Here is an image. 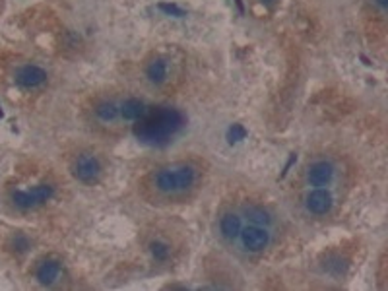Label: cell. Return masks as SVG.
<instances>
[{
  "label": "cell",
  "mask_w": 388,
  "mask_h": 291,
  "mask_svg": "<svg viewBox=\"0 0 388 291\" xmlns=\"http://www.w3.org/2000/svg\"><path fill=\"white\" fill-rule=\"evenodd\" d=\"M187 125V117L175 107H150L134 123V136L146 146H165Z\"/></svg>",
  "instance_id": "cell-1"
},
{
  "label": "cell",
  "mask_w": 388,
  "mask_h": 291,
  "mask_svg": "<svg viewBox=\"0 0 388 291\" xmlns=\"http://www.w3.org/2000/svg\"><path fill=\"white\" fill-rule=\"evenodd\" d=\"M198 169L187 161L165 165L151 177V189L155 194L165 198H179L196 189Z\"/></svg>",
  "instance_id": "cell-2"
},
{
  "label": "cell",
  "mask_w": 388,
  "mask_h": 291,
  "mask_svg": "<svg viewBox=\"0 0 388 291\" xmlns=\"http://www.w3.org/2000/svg\"><path fill=\"white\" fill-rule=\"evenodd\" d=\"M239 247L249 254H258L266 251L270 247V241H272V233L268 227L262 225H243L241 233H239Z\"/></svg>",
  "instance_id": "cell-3"
},
{
  "label": "cell",
  "mask_w": 388,
  "mask_h": 291,
  "mask_svg": "<svg viewBox=\"0 0 388 291\" xmlns=\"http://www.w3.org/2000/svg\"><path fill=\"white\" fill-rule=\"evenodd\" d=\"M103 173V167L101 161L97 159V155L93 153H82L78 155L72 163V175H74L80 183H86V185H93L97 183Z\"/></svg>",
  "instance_id": "cell-4"
},
{
  "label": "cell",
  "mask_w": 388,
  "mask_h": 291,
  "mask_svg": "<svg viewBox=\"0 0 388 291\" xmlns=\"http://www.w3.org/2000/svg\"><path fill=\"white\" fill-rule=\"evenodd\" d=\"M52 194H54V189L50 185H39L31 190H14L12 202L20 210H31V208H37L50 200Z\"/></svg>",
  "instance_id": "cell-5"
},
{
  "label": "cell",
  "mask_w": 388,
  "mask_h": 291,
  "mask_svg": "<svg viewBox=\"0 0 388 291\" xmlns=\"http://www.w3.org/2000/svg\"><path fill=\"white\" fill-rule=\"evenodd\" d=\"M305 177H307V183L314 189H326V187H330L334 183L336 169L330 161L320 159V161H314V163L309 165Z\"/></svg>",
  "instance_id": "cell-6"
},
{
  "label": "cell",
  "mask_w": 388,
  "mask_h": 291,
  "mask_svg": "<svg viewBox=\"0 0 388 291\" xmlns=\"http://www.w3.org/2000/svg\"><path fill=\"white\" fill-rule=\"evenodd\" d=\"M332 206H334L332 192L326 189H313L309 194H307V198H305V208H307L313 215L330 214Z\"/></svg>",
  "instance_id": "cell-7"
},
{
  "label": "cell",
  "mask_w": 388,
  "mask_h": 291,
  "mask_svg": "<svg viewBox=\"0 0 388 291\" xmlns=\"http://www.w3.org/2000/svg\"><path fill=\"white\" fill-rule=\"evenodd\" d=\"M14 80H16V84L22 86V88H37V86H43V84L47 82V72H45L41 66L25 64V66L16 70Z\"/></svg>",
  "instance_id": "cell-8"
},
{
  "label": "cell",
  "mask_w": 388,
  "mask_h": 291,
  "mask_svg": "<svg viewBox=\"0 0 388 291\" xmlns=\"http://www.w3.org/2000/svg\"><path fill=\"white\" fill-rule=\"evenodd\" d=\"M241 217L247 219L252 225H262V227H268L274 223V217L272 214L264 208V206H258V204H245L241 208Z\"/></svg>",
  "instance_id": "cell-9"
},
{
  "label": "cell",
  "mask_w": 388,
  "mask_h": 291,
  "mask_svg": "<svg viewBox=\"0 0 388 291\" xmlns=\"http://www.w3.org/2000/svg\"><path fill=\"white\" fill-rule=\"evenodd\" d=\"M243 225H245V223H243L241 214L227 212V214H224L219 217V235L226 241H229V243H233V241H237Z\"/></svg>",
  "instance_id": "cell-10"
},
{
  "label": "cell",
  "mask_w": 388,
  "mask_h": 291,
  "mask_svg": "<svg viewBox=\"0 0 388 291\" xmlns=\"http://www.w3.org/2000/svg\"><path fill=\"white\" fill-rule=\"evenodd\" d=\"M119 109H121V119H125L128 123H136V121H140L144 114L148 113L150 107L144 101L136 99V97H130L125 103H121Z\"/></svg>",
  "instance_id": "cell-11"
},
{
  "label": "cell",
  "mask_w": 388,
  "mask_h": 291,
  "mask_svg": "<svg viewBox=\"0 0 388 291\" xmlns=\"http://www.w3.org/2000/svg\"><path fill=\"white\" fill-rule=\"evenodd\" d=\"M37 281L41 285H52L57 279L61 278V262L57 260H45L37 268Z\"/></svg>",
  "instance_id": "cell-12"
},
{
  "label": "cell",
  "mask_w": 388,
  "mask_h": 291,
  "mask_svg": "<svg viewBox=\"0 0 388 291\" xmlns=\"http://www.w3.org/2000/svg\"><path fill=\"white\" fill-rule=\"evenodd\" d=\"M95 117L99 119L101 123H105V125H109V123H115L119 117H121V109H119V105L115 101H109V99H105V101H99L95 105Z\"/></svg>",
  "instance_id": "cell-13"
},
{
  "label": "cell",
  "mask_w": 388,
  "mask_h": 291,
  "mask_svg": "<svg viewBox=\"0 0 388 291\" xmlns=\"http://www.w3.org/2000/svg\"><path fill=\"white\" fill-rule=\"evenodd\" d=\"M167 72H169V66L163 59H153L146 66V78L150 80L151 84H163L167 80Z\"/></svg>",
  "instance_id": "cell-14"
},
{
  "label": "cell",
  "mask_w": 388,
  "mask_h": 291,
  "mask_svg": "<svg viewBox=\"0 0 388 291\" xmlns=\"http://www.w3.org/2000/svg\"><path fill=\"white\" fill-rule=\"evenodd\" d=\"M150 251H151V256H153L157 262H163V260H167V256H169V245L163 243V241H151Z\"/></svg>",
  "instance_id": "cell-15"
},
{
  "label": "cell",
  "mask_w": 388,
  "mask_h": 291,
  "mask_svg": "<svg viewBox=\"0 0 388 291\" xmlns=\"http://www.w3.org/2000/svg\"><path fill=\"white\" fill-rule=\"evenodd\" d=\"M247 138V130L245 127H241V125H231L229 130H227V140L233 144V142H241V140Z\"/></svg>",
  "instance_id": "cell-16"
},
{
  "label": "cell",
  "mask_w": 388,
  "mask_h": 291,
  "mask_svg": "<svg viewBox=\"0 0 388 291\" xmlns=\"http://www.w3.org/2000/svg\"><path fill=\"white\" fill-rule=\"evenodd\" d=\"M157 8H159L163 14H167V16H175V18H183V16H187V12H185L181 6H177V4H169V2H161Z\"/></svg>",
  "instance_id": "cell-17"
},
{
  "label": "cell",
  "mask_w": 388,
  "mask_h": 291,
  "mask_svg": "<svg viewBox=\"0 0 388 291\" xmlns=\"http://www.w3.org/2000/svg\"><path fill=\"white\" fill-rule=\"evenodd\" d=\"M12 249L14 251H18V253L27 251V249H29V241H27V237H25V235H16V237L12 239Z\"/></svg>",
  "instance_id": "cell-18"
},
{
  "label": "cell",
  "mask_w": 388,
  "mask_h": 291,
  "mask_svg": "<svg viewBox=\"0 0 388 291\" xmlns=\"http://www.w3.org/2000/svg\"><path fill=\"white\" fill-rule=\"evenodd\" d=\"M375 2L378 4V6H380V8H382V10H384V8L388 6V0H375Z\"/></svg>",
  "instance_id": "cell-19"
},
{
  "label": "cell",
  "mask_w": 388,
  "mask_h": 291,
  "mask_svg": "<svg viewBox=\"0 0 388 291\" xmlns=\"http://www.w3.org/2000/svg\"><path fill=\"white\" fill-rule=\"evenodd\" d=\"M235 2H237V6H239V12H241V14L245 12V6H243V0H235Z\"/></svg>",
  "instance_id": "cell-20"
},
{
  "label": "cell",
  "mask_w": 388,
  "mask_h": 291,
  "mask_svg": "<svg viewBox=\"0 0 388 291\" xmlns=\"http://www.w3.org/2000/svg\"><path fill=\"white\" fill-rule=\"evenodd\" d=\"M2 117H4V113H2V109H0V119H2Z\"/></svg>",
  "instance_id": "cell-21"
},
{
  "label": "cell",
  "mask_w": 388,
  "mask_h": 291,
  "mask_svg": "<svg viewBox=\"0 0 388 291\" xmlns=\"http://www.w3.org/2000/svg\"><path fill=\"white\" fill-rule=\"evenodd\" d=\"M264 2H268V4H270V2H274V0H264Z\"/></svg>",
  "instance_id": "cell-22"
}]
</instances>
